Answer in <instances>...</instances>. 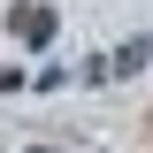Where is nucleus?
Listing matches in <instances>:
<instances>
[{
  "label": "nucleus",
  "mask_w": 153,
  "mask_h": 153,
  "mask_svg": "<svg viewBox=\"0 0 153 153\" xmlns=\"http://www.w3.org/2000/svg\"><path fill=\"white\" fill-rule=\"evenodd\" d=\"M8 31H16V38H31V46H46V38H54V8H38V0H23L16 16H8Z\"/></svg>",
  "instance_id": "1"
},
{
  "label": "nucleus",
  "mask_w": 153,
  "mask_h": 153,
  "mask_svg": "<svg viewBox=\"0 0 153 153\" xmlns=\"http://www.w3.org/2000/svg\"><path fill=\"white\" fill-rule=\"evenodd\" d=\"M146 54H153V38H130V46H123V54L107 61V76H130V69H138V61H146Z\"/></svg>",
  "instance_id": "2"
}]
</instances>
